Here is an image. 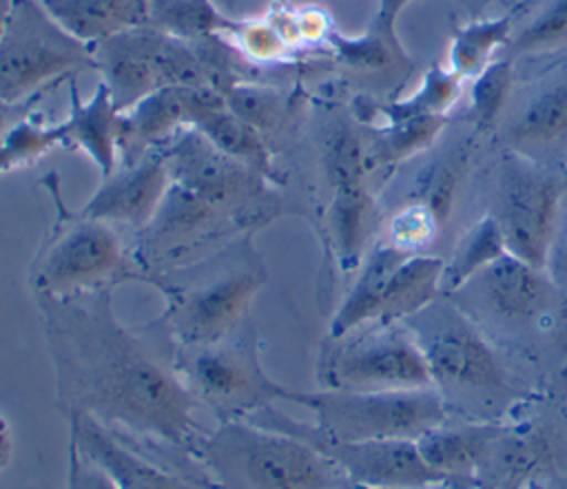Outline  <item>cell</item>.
Instances as JSON below:
<instances>
[{"mask_svg": "<svg viewBox=\"0 0 567 489\" xmlns=\"http://www.w3.org/2000/svg\"><path fill=\"white\" fill-rule=\"evenodd\" d=\"M44 9L78 40L97 44L148 24L151 0H42Z\"/></svg>", "mask_w": 567, "mask_h": 489, "instance_id": "603a6c76", "label": "cell"}, {"mask_svg": "<svg viewBox=\"0 0 567 489\" xmlns=\"http://www.w3.org/2000/svg\"><path fill=\"white\" fill-rule=\"evenodd\" d=\"M11 4H13V0H0V35H2V31H4V24H7V18H9Z\"/></svg>", "mask_w": 567, "mask_h": 489, "instance_id": "7bdbcfd3", "label": "cell"}, {"mask_svg": "<svg viewBox=\"0 0 567 489\" xmlns=\"http://www.w3.org/2000/svg\"><path fill=\"white\" fill-rule=\"evenodd\" d=\"M173 367L199 409L215 423L248 418L277 403L299 405L303 389L277 383L261 365L252 316L221 341L175 347Z\"/></svg>", "mask_w": 567, "mask_h": 489, "instance_id": "ba28073f", "label": "cell"}, {"mask_svg": "<svg viewBox=\"0 0 567 489\" xmlns=\"http://www.w3.org/2000/svg\"><path fill=\"white\" fill-rule=\"evenodd\" d=\"M95 71L120 113L171 86H208L197 46L151 24L135 27L93 44Z\"/></svg>", "mask_w": 567, "mask_h": 489, "instance_id": "7c38bea8", "label": "cell"}, {"mask_svg": "<svg viewBox=\"0 0 567 489\" xmlns=\"http://www.w3.org/2000/svg\"><path fill=\"white\" fill-rule=\"evenodd\" d=\"M246 420L290 434L317 447L330 458L348 482L370 489H432L450 480L436 474L419 454L416 440H334L284 414L277 405L266 407Z\"/></svg>", "mask_w": 567, "mask_h": 489, "instance_id": "9a60e30c", "label": "cell"}, {"mask_svg": "<svg viewBox=\"0 0 567 489\" xmlns=\"http://www.w3.org/2000/svg\"><path fill=\"white\" fill-rule=\"evenodd\" d=\"M69 150H82L109 177L120 164L122 113L113 104L109 89L97 82L95 93L82 102L75 77L69 82V113L64 117Z\"/></svg>", "mask_w": 567, "mask_h": 489, "instance_id": "ffe728a7", "label": "cell"}, {"mask_svg": "<svg viewBox=\"0 0 567 489\" xmlns=\"http://www.w3.org/2000/svg\"><path fill=\"white\" fill-rule=\"evenodd\" d=\"M334 489H370V487H361V485H354V482H343V485H339V487H334ZM432 489H447V485H439V487H432Z\"/></svg>", "mask_w": 567, "mask_h": 489, "instance_id": "f6af8a7d", "label": "cell"}, {"mask_svg": "<svg viewBox=\"0 0 567 489\" xmlns=\"http://www.w3.org/2000/svg\"><path fill=\"white\" fill-rule=\"evenodd\" d=\"M159 150L168 186L151 223L131 237V252L148 285L153 277L252 237L288 212L275 181L224 155L195 128H184Z\"/></svg>", "mask_w": 567, "mask_h": 489, "instance_id": "7a4b0ae2", "label": "cell"}, {"mask_svg": "<svg viewBox=\"0 0 567 489\" xmlns=\"http://www.w3.org/2000/svg\"><path fill=\"white\" fill-rule=\"evenodd\" d=\"M166 186V157L162 150H153L131 164H117L109 177H102V184L78 210L117 228L131 239L151 223Z\"/></svg>", "mask_w": 567, "mask_h": 489, "instance_id": "ac0fdd59", "label": "cell"}, {"mask_svg": "<svg viewBox=\"0 0 567 489\" xmlns=\"http://www.w3.org/2000/svg\"><path fill=\"white\" fill-rule=\"evenodd\" d=\"M401 325L419 345L432 387L447 407L498 416L514 400L509 372L494 345L450 296H436Z\"/></svg>", "mask_w": 567, "mask_h": 489, "instance_id": "5b68a950", "label": "cell"}, {"mask_svg": "<svg viewBox=\"0 0 567 489\" xmlns=\"http://www.w3.org/2000/svg\"><path fill=\"white\" fill-rule=\"evenodd\" d=\"M445 115L385 117V124L368 137V166L374 173L394 168L401 162L427 150L445 131Z\"/></svg>", "mask_w": 567, "mask_h": 489, "instance_id": "f1b7e54d", "label": "cell"}, {"mask_svg": "<svg viewBox=\"0 0 567 489\" xmlns=\"http://www.w3.org/2000/svg\"><path fill=\"white\" fill-rule=\"evenodd\" d=\"M71 80H73V77H71ZM66 82H69V80L58 82V84H53V86L40 91L38 95H33V97H29V100H24V102H4V100H0V142H2L4 135L11 131L13 124H18L27 113L35 111L60 84H66Z\"/></svg>", "mask_w": 567, "mask_h": 489, "instance_id": "f35d334b", "label": "cell"}, {"mask_svg": "<svg viewBox=\"0 0 567 489\" xmlns=\"http://www.w3.org/2000/svg\"><path fill=\"white\" fill-rule=\"evenodd\" d=\"M266 281L268 272L252 237H241L190 266L153 277L151 288L164 299V310L153 323L173 347L221 341L250 316L252 299Z\"/></svg>", "mask_w": 567, "mask_h": 489, "instance_id": "277c9868", "label": "cell"}, {"mask_svg": "<svg viewBox=\"0 0 567 489\" xmlns=\"http://www.w3.org/2000/svg\"><path fill=\"white\" fill-rule=\"evenodd\" d=\"M295 27H297V35H299L303 51L315 49V46H326L334 31L332 15L321 4L297 7L295 9Z\"/></svg>", "mask_w": 567, "mask_h": 489, "instance_id": "8d00e7d4", "label": "cell"}, {"mask_svg": "<svg viewBox=\"0 0 567 489\" xmlns=\"http://www.w3.org/2000/svg\"><path fill=\"white\" fill-rule=\"evenodd\" d=\"M217 2V7L224 11V13H228V15H233V18H239L237 15V0H215Z\"/></svg>", "mask_w": 567, "mask_h": 489, "instance_id": "ee69618b", "label": "cell"}, {"mask_svg": "<svg viewBox=\"0 0 567 489\" xmlns=\"http://www.w3.org/2000/svg\"><path fill=\"white\" fill-rule=\"evenodd\" d=\"M445 296L481 330L492 327L512 336L538 334L563 312L560 290L547 268H536L509 252Z\"/></svg>", "mask_w": 567, "mask_h": 489, "instance_id": "4fadbf2b", "label": "cell"}, {"mask_svg": "<svg viewBox=\"0 0 567 489\" xmlns=\"http://www.w3.org/2000/svg\"><path fill=\"white\" fill-rule=\"evenodd\" d=\"M505 150L563 170L567 162V62L512 91L496 126Z\"/></svg>", "mask_w": 567, "mask_h": 489, "instance_id": "e0dca14e", "label": "cell"}, {"mask_svg": "<svg viewBox=\"0 0 567 489\" xmlns=\"http://www.w3.org/2000/svg\"><path fill=\"white\" fill-rule=\"evenodd\" d=\"M565 193V170L540 166L509 150L501 155L485 212L496 221L509 254L536 268L549 266Z\"/></svg>", "mask_w": 567, "mask_h": 489, "instance_id": "8fae6325", "label": "cell"}, {"mask_svg": "<svg viewBox=\"0 0 567 489\" xmlns=\"http://www.w3.org/2000/svg\"><path fill=\"white\" fill-rule=\"evenodd\" d=\"M465 80L441 64H432L421 84L403 100L383 108L385 117H419V115H445L463 93Z\"/></svg>", "mask_w": 567, "mask_h": 489, "instance_id": "836d02e7", "label": "cell"}, {"mask_svg": "<svg viewBox=\"0 0 567 489\" xmlns=\"http://www.w3.org/2000/svg\"><path fill=\"white\" fill-rule=\"evenodd\" d=\"M326 46L332 51L337 64L354 77L401 82L414 69L401 40L385 38L370 27L359 35H343L334 29Z\"/></svg>", "mask_w": 567, "mask_h": 489, "instance_id": "d4e9b609", "label": "cell"}, {"mask_svg": "<svg viewBox=\"0 0 567 489\" xmlns=\"http://www.w3.org/2000/svg\"><path fill=\"white\" fill-rule=\"evenodd\" d=\"M235 20L215 0H151L148 9V24L153 29L184 42L226 35Z\"/></svg>", "mask_w": 567, "mask_h": 489, "instance_id": "f546056e", "label": "cell"}, {"mask_svg": "<svg viewBox=\"0 0 567 489\" xmlns=\"http://www.w3.org/2000/svg\"><path fill=\"white\" fill-rule=\"evenodd\" d=\"M64 418L84 414L106 429L188 456L210 429L173 367V343L151 321L122 325L111 292L73 296L33 294Z\"/></svg>", "mask_w": 567, "mask_h": 489, "instance_id": "6da1fadb", "label": "cell"}, {"mask_svg": "<svg viewBox=\"0 0 567 489\" xmlns=\"http://www.w3.org/2000/svg\"><path fill=\"white\" fill-rule=\"evenodd\" d=\"M66 423L69 440L95 460L117 489H217L195 456L128 440L84 414H73Z\"/></svg>", "mask_w": 567, "mask_h": 489, "instance_id": "2e32d148", "label": "cell"}, {"mask_svg": "<svg viewBox=\"0 0 567 489\" xmlns=\"http://www.w3.org/2000/svg\"><path fill=\"white\" fill-rule=\"evenodd\" d=\"M42 186L53 201L55 217L27 270V283L33 294L113 292V288L128 281L148 285L124 232L69 208L55 173H49Z\"/></svg>", "mask_w": 567, "mask_h": 489, "instance_id": "8992f818", "label": "cell"}, {"mask_svg": "<svg viewBox=\"0 0 567 489\" xmlns=\"http://www.w3.org/2000/svg\"><path fill=\"white\" fill-rule=\"evenodd\" d=\"M66 489H117L113 478L91 460L75 443L69 440V476Z\"/></svg>", "mask_w": 567, "mask_h": 489, "instance_id": "74e56055", "label": "cell"}, {"mask_svg": "<svg viewBox=\"0 0 567 489\" xmlns=\"http://www.w3.org/2000/svg\"><path fill=\"white\" fill-rule=\"evenodd\" d=\"M321 389L385 392L432 387L425 358L396 325H368L339 339H328L317 365Z\"/></svg>", "mask_w": 567, "mask_h": 489, "instance_id": "5bb4252c", "label": "cell"}, {"mask_svg": "<svg viewBox=\"0 0 567 489\" xmlns=\"http://www.w3.org/2000/svg\"><path fill=\"white\" fill-rule=\"evenodd\" d=\"M224 102L244 124L259 133L275 159L290 146L306 113L297 91H284L259 80L237 84L224 95Z\"/></svg>", "mask_w": 567, "mask_h": 489, "instance_id": "44dd1931", "label": "cell"}, {"mask_svg": "<svg viewBox=\"0 0 567 489\" xmlns=\"http://www.w3.org/2000/svg\"><path fill=\"white\" fill-rule=\"evenodd\" d=\"M439 230L441 219L434 215V210L421 201L410 199L390 215L381 239L410 254H421L423 248L436 239Z\"/></svg>", "mask_w": 567, "mask_h": 489, "instance_id": "d590c367", "label": "cell"}, {"mask_svg": "<svg viewBox=\"0 0 567 489\" xmlns=\"http://www.w3.org/2000/svg\"><path fill=\"white\" fill-rule=\"evenodd\" d=\"M514 9L525 11V15L516 18L501 55L518 64L567 51V0H523Z\"/></svg>", "mask_w": 567, "mask_h": 489, "instance_id": "484cf974", "label": "cell"}, {"mask_svg": "<svg viewBox=\"0 0 567 489\" xmlns=\"http://www.w3.org/2000/svg\"><path fill=\"white\" fill-rule=\"evenodd\" d=\"M481 2H483V4H494V2H512V4L516 7L520 0H481Z\"/></svg>", "mask_w": 567, "mask_h": 489, "instance_id": "bcb514c9", "label": "cell"}, {"mask_svg": "<svg viewBox=\"0 0 567 489\" xmlns=\"http://www.w3.org/2000/svg\"><path fill=\"white\" fill-rule=\"evenodd\" d=\"M9 458H11V434L4 418H0V469L9 465Z\"/></svg>", "mask_w": 567, "mask_h": 489, "instance_id": "b9f144b4", "label": "cell"}, {"mask_svg": "<svg viewBox=\"0 0 567 489\" xmlns=\"http://www.w3.org/2000/svg\"><path fill=\"white\" fill-rule=\"evenodd\" d=\"M520 489H567V476H547V478H532Z\"/></svg>", "mask_w": 567, "mask_h": 489, "instance_id": "60d3db41", "label": "cell"}, {"mask_svg": "<svg viewBox=\"0 0 567 489\" xmlns=\"http://www.w3.org/2000/svg\"><path fill=\"white\" fill-rule=\"evenodd\" d=\"M235 51L257 69L284 66L295 60V51L284 42L272 22L261 18H237L235 27L224 35Z\"/></svg>", "mask_w": 567, "mask_h": 489, "instance_id": "e575fe53", "label": "cell"}, {"mask_svg": "<svg viewBox=\"0 0 567 489\" xmlns=\"http://www.w3.org/2000/svg\"><path fill=\"white\" fill-rule=\"evenodd\" d=\"M224 155L246 164L248 168L266 175L279 186V170L272 150L248 124H244L226 102L206 108L193 126Z\"/></svg>", "mask_w": 567, "mask_h": 489, "instance_id": "4316f807", "label": "cell"}, {"mask_svg": "<svg viewBox=\"0 0 567 489\" xmlns=\"http://www.w3.org/2000/svg\"><path fill=\"white\" fill-rule=\"evenodd\" d=\"M507 252L496 221L483 212L458 239L452 257L443 266V294L465 285L474 274Z\"/></svg>", "mask_w": 567, "mask_h": 489, "instance_id": "1f68e13d", "label": "cell"}, {"mask_svg": "<svg viewBox=\"0 0 567 489\" xmlns=\"http://www.w3.org/2000/svg\"><path fill=\"white\" fill-rule=\"evenodd\" d=\"M197 460L217 489H334L346 482L317 447L246 418L217 423Z\"/></svg>", "mask_w": 567, "mask_h": 489, "instance_id": "52a82bcc", "label": "cell"}, {"mask_svg": "<svg viewBox=\"0 0 567 489\" xmlns=\"http://www.w3.org/2000/svg\"><path fill=\"white\" fill-rule=\"evenodd\" d=\"M503 427L496 420H476L458 427L445 423L416 438L423 460L443 478L472 476L501 438Z\"/></svg>", "mask_w": 567, "mask_h": 489, "instance_id": "7402d4cb", "label": "cell"}, {"mask_svg": "<svg viewBox=\"0 0 567 489\" xmlns=\"http://www.w3.org/2000/svg\"><path fill=\"white\" fill-rule=\"evenodd\" d=\"M514 13L474 18L454 29L447 46V69L465 82L489 66L507 46L514 31Z\"/></svg>", "mask_w": 567, "mask_h": 489, "instance_id": "83f0119b", "label": "cell"}, {"mask_svg": "<svg viewBox=\"0 0 567 489\" xmlns=\"http://www.w3.org/2000/svg\"><path fill=\"white\" fill-rule=\"evenodd\" d=\"M516 86V62L498 55L476 77H472L467 113L478 131H496L512 91Z\"/></svg>", "mask_w": 567, "mask_h": 489, "instance_id": "d6a6232c", "label": "cell"}, {"mask_svg": "<svg viewBox=\"0 0 567 489\" xmlns=\"http://www.w3.org/2000/svg\"><path fill=\"white\" fill-rule=\"evenodd\" d=\"M445 261L434 254L405 257L385 283L372 325H396L443 294Z\"/></svg>", "mask_w": 567, "mask_h": 489, "instance_id": "cb8c5ba5", "label": "cell"}, {"mask_svg": "<svg viewBox=\"0 0 567 489\" xmlns=\"http://www.w3.org/2000/svg\"><path fill=\"white\" fill-rule=\"evenodd\" d=\"M221 102L224 97L206 86H171L151 93L122 113L120 164L164 148L177 133L193 128L206 108Z\"/></svg>", "mask_w": 567, "mask_h": 489, "instance_id": "d6986e66", "label": "cell"}, {"mask_svg": "<svg viewBox=\"0 0 567 489\" xmlns=\"http://www.w3.org/2000/svg\"><path fill=\"white\" fill-rule=\"evenodd\" d=\"M290 159L279 168V188L297 177L303 190H315L301 215L312 219L341 272H354L374 243L379 206L368 166V137L339 106L312 104L306 108L292 144L277 157Z\"/></svg>", "mask_w": 567, "mask_h": 489, "instance_id": "3957f363", "label": "cell"}, {"mask_svg": "<svg viewBox=\"0 0 567 489\" xmlns=\"http://www.w3.org/2000/svg\"><path fill=\"white\" fill-rule=\"evenodd\" d=\"M412 0H379V7L374 11V18L372 22L368 24L372 31L385 35V38H392V40H399L396 38V18L399 13L403 11L405 4H410Z\"/></svg>", "mask_w": 567, "mask_h": 489, "instance_id": "ab89813d", "label": "cell"}, {"mask_svg": "<svg viewBox=\"0 0 567 489\" xmlns=\"http://www.w3.org/2000/svg\"><path fill=\"white\" fill-rule=\"evenodd\" d=\"M301 407L315 416V429L334 440H416L447 420V405L434 387L343 392L310 389Z\"/></svg>", "mask_w": 567, "mask_h": 489, "instance_id": "30bf717a", "label": "cell"}, {"mask_svg": "<svg viewBox=\"0 0 567 489\" xmlns=\"http://www.w3.org/2000/svg\"><path fill=\"white\" fill-rule=\"evenodd\" d=\"M563 170H565V175H567V162H565V168H563Z\"/></svg>", "mask_w": 567, "mask_h": 489, "instance_id": "7dc6e473", "label": "cell"}, {"mask_svg": "<svg viewBox=\"0 0 567 489\" xmlns=\"http://www.w3.org/2000/svg\"><path fill=\"white\" fill-rule=\"evenodd\" d=\"M55 148H69L64 119L51 122L38 106L13 124L0 142V175L29 168Z\"/></svg>", "mask_w": 567, "mask_h": 489, "instance_id": "4dcf8cb0", "label": "cell"}, {"mask_svg": "<svg viewBox=\"0 0 567 489\" xmlns=\"http://www.w3.org/2000/svg\"><path fill=\"white\" fill-rule=\"evenodd\" d=\"M84 71H95L93 46L73 38L42 0H13L0 35V100L24 102Z\"/></svg>", "mask_w": 567, "mask_h": 489, "instance_id": "9c48e42d", "label": "cell"}]
</instances>
